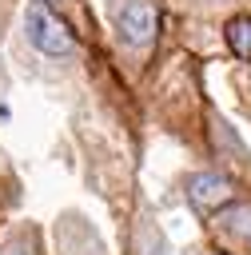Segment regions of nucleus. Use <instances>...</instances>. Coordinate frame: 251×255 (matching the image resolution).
I'll return each instance as SVG.
<instances>
[{
	"instance_id": "nucleus-1",
	"label": "nucleus",
	"mask_w": 251,
	"mask_h": 255,
	"mask_svg": "<svg viewBox=\"0 0 251 255\" xmlns=\"http://www.w3.org/2000/svg\"><path fill=\"white\" fill-rule=\"evenodd\" d=\"M24 32H28V44L44 56H72L76 52V40L68 32L64 20H56L48 12V4H28L24 12Z\"/></svg>"
},
{
	"instance_id": "nucleus-5",
	"label": "nucleus",
	"mask_w": 251,
	"mask_h": 255,
	"mask_svg": "<svg viewBox=\"0 0 251 255\" xmlns=\"http://www.w3.org/2000/svg\"><path fill=\"white\" fill-rule=\"evenodd\" d=\"M227 227L239 231L243 239H251V207H235V211L227 215Z\"/></svg>"
},
{
	"instance_id": "nucleus-4",
	"label": "nucleus",
	"mask_w": 251,
	"mask_h": 255,
	"mask_svg": "<svg viewBox=\"0 0 251 255\" xmlns=\"http://www.w3.org/2000/svg\"><path fill=\"white\" fill-rule=\"evenodd\" d=\"M227 44H231L243 60H251V20H247V16H239V20L227 24Z\"/></svg>"
},
{
	"instance_id": "nucleus-3",
	"label": "nucleus",
	"mask_w": 251,
	"mask_h": 255,
	"mask_svg": "<svg viewBox=\"0 0 251 255\" xmlns=\"http://www.w3.org/2000/svg\"><path fill=\"white\" fill-rule=\"evenodd\" d=\"M187 199L195 207H203V211H215V207H223L231 199V179H223L215 171H195L187 179Z\"/></svg>"
},
{
	"instance_id": "nucleus-2",
	"label": "nucleus",
	"mask_w": 251,
	"mask_h": 255,
	"mask_svg": "<svg viewBox=\"0 0 251 255\" xmlns=\"http://www.w3.org/2000/svg\"><path fill=\"white\" fill-rule=\"evenodd\" d=\"M155 8L147 4V0H127L120 12H116V32H120V40L124 44H131V48H143L151 36H155Z\"/></svg>"
},
{
	"instance_id": "nucleus-6",
	"label": "nucleus",
	"mask_w": 251,
	"mask_h": 255,
	"mask_svg": "<svg viewBox=\"0 0 251 255\" xmlns=\"http://www.w3.org/2000/svg\"><path fill=\"white\" fill-rule=\"evenodd\" d=\"M44 4H52V8H64V4H68V0H44Z\"/></svg>"
}]
</instances>
